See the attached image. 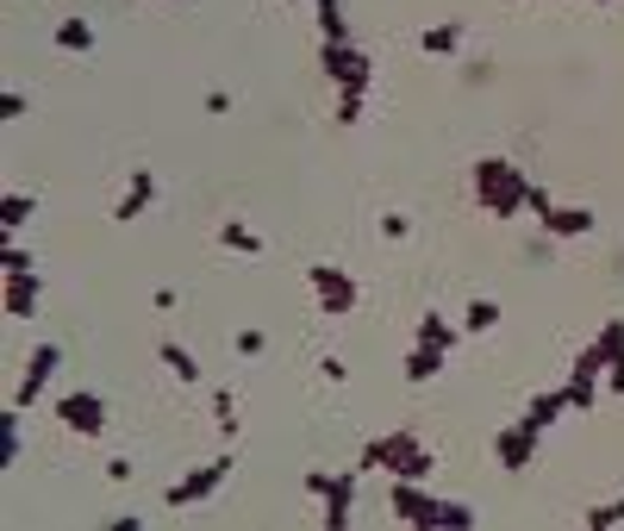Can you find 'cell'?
<instances>
[{"instance_id": "4fadbf2b", "label": "cell", "mask_w": 624, "mask_h": 531, "mask_svg": "<svg viewBox=\"0 0 624 531\" xmlns=\"http://www.w3.org/2000/svg\"><path fill=\"white\" fill-rule=\"evenodd\" d=\"M150 201H156V176H150V169H138V176L125 181V194H119V206H113V219H119V226H131L138 213H150Z\"/></svg>"}, {"instance_id": "ffe728a7", "label": "cell", "mask_w": 624, "mask_h": 531, "mask_svg": "<svg viewBox=\"0 0 624 531\" xmlns=\"http://www.w3.org/2000/svg\"><path fill=\"white\" fill-rule=\"evenodd\" d=\"M474 526H481V513L469 501H437V513H431V531H474Z\"/></svg>"}, {"instance_id": "1f68e13d", "label": "cell", "mask_w": 624, "mask_h": 531, "mask_svg": "<svg viewBox=\"0 0 624 531\" xmlns=\"http://www.w3.org/2000/svg\"><path fill=\"white\" fill-rule=\"evenodd\" d=\"M362 106H369V94H338V126H356Z\"/></svg>"}, {"instance_id": "8992f818", "label": "cell", "mask_w": 624, "mask_h": 531, "mask_svg": "<svg viewBox=\"0 0 624 531\" xmlns=\"http://www.w3.org/2000/svg\"><path fill=\"white\" fill-rule=\"evenodd\" d=\"M387 513H394L399 526H412V531H431V513H437V494H431L424 481L387 476Z\"/></svg>"}, {"instance_id": "7c38bea8", "label": "cell", "mask_w": 624, "mask_h": 531, "mask_svg": "<svg viewBox=\"0 0 624 531\" xmlns=\"http://www.w3.org/2000/svg\"><path fill=\"white\" fill-rule=\"evenodd\" d=\"M537 226H544L549 244H562V238H587L599 219H594V206H556V213H549V219H537Z\"/></svg>"}, {"instance_id": "8fae6325", "label": "cell", "mask_w": 624, "mask_h": 531, "mask_svg": "<svg viewBox=\"0 0 624 531\" xmlns=\"http://www.w3.org/2000/svg\"><path fill=\"white\" fill-rule=\"evenodd\" d=\"M356 481H362V469H344V476L331 481V494H324V513H319V526H324V531H349V519H356Z\"/></svg>"}, {"instance_id": "5b68a950", "label": "cell", "mask_w": 624, "mask_h": 531, "mask_svg": "<svg viewBox=\"0 0 624 531\" xmlns=\"http://www.w3.org/2000/svg\"><path fill=\"white\" fill-rule=\"evenodd\" d=\"M319 69H324V81H331L338 94H369V81H374V63L356 51V45H324Z\"/></svg>"}, {"instance_id": "484cf974", "label": "cell", "mask_w": 624, "mask_h": 531, "mask_svg": "<svg viewBox=\"0 0 624 531\" xmlns=\"http://www.w3.org/2000/svg\"><path fill=\"white\" fill-rule=\"evenodd\" d=\"M31 213H38V201H31V194H7V201H0V226H7V238H13Z\"/></svg>"}, {"instance_id": "9c48e42d", "label": "cell", "mask_w": 624, "mask_h": 531, "mask_svg": "<svg viewBox=\"0 0 624 531\" xmlns=\"http://www.w3.org/2000/svg\"><path fill=\"white\" fill-rule=\"evenodd\" d=\"M63 369V344H38V351H25V376H20V388L7 394L13 406H31L38 394L50 388V376Z\"/></svg>"}, {"instance_id": "44dd1931", "label": "cell", "mask_w": 624, "mask_h": 531, "mask_svg": "<svg viewBox=\"0 0 624 531\" xmlns=\"http://www.w3.org/2000/svg\"><path fill=\"white\" fill-rule=\"evenodd\" d=\"M20 419H25V406H0V469H13L20 463Z\"/></svg>"}, {"instance_id": "52a82bcc", "label": "cell", "mask_w": 624, "mask_h": 531, "mask_svg": "<svg viewBox=\"0 0 624 531\" xmlns=\"http://www.w3.org/2000/svg\"><path fill=\"white\" fill-rule=\"evenodd\" d=\"M537 444H544V431H531L524 419H512L506 431H494V463L506 476H524V469L537 463Z\"/></svg>"}, {"instance_id": "ac0fdd59", "label": "cell", "mask_w": 624, "mask_h": 531, "mask_svg": "<svg viewBox=\"0 0 624 531\" xmlns=\"http://www.w3.org/2000/svg\"><path fill=\"white\" fill-rule=\"evenodd\" d=\"M156 356H163V369H169L175 381H188V388L200 381V363H194V351H188V344H175V338H163V344H156Z\"/></svg>"}, {"instance_id": "836d02e7", "label": "cell", "mask_w": 624, "mask_h": 531, "mask_svg": "<svg viewBox=\"0 0 624 531\" xmlns=\"http://www.w3.org/2000/svg\"><path fill=\"white\" fill-rule=\"evenodd\" d=\"M331 469H306V476H300V488H306V494H313V501H324V494H331Z\"/></svg>"}, {"instance_id": "ab89813d", "label": "cell", "mask_w": 624, "mask_h": 531, "mask_svg": "<svg viewBox=\"0 0 624 531\" xmlns=\"http://www.w3.org/2000/svg\"><path fill=\"white\" fill-rule=\"evenodd\" d=\"M594 7H619V0H594Z\"/></svg>"}, {"instance_id": "3957f363", "label": "cell", "mask_w": 624, "mask_h": 531, "mask_svg": "<svg viewBox=\"0 0 624 531\" xmlns=\"http://www.w3.org/2000/svg\"><path fill=\"white\" fill-rule=\"evenodd\" d=\"M231 476H238V456H213V463L188 469V476L175 481V488H163V506H206Z\"/></svg>"}, {"instance_id": "60d3db41", "label": "cell", "mask_w": 624, "mask_h": 531, "mask_svg": "<svg viewBox=\"0 0 624 531\" xmlns=\"http://www.w3.org/2000/svg\"><path fill=\"white\" fill-rule=\"evenodd\" d=\"M288 7H306V0H288Z\"/></svg>"}, {"instance_id": "d590c367", "label": "cell", "mask_w": 624, "mask_h": 531, "mask_svg": "<svg viewBox=\"0 0 624 531\" xmlns=\"http://www.w3.org/2000/svg\"><path fill=\"white\" fill-rule=\"evenodd\" d=\"M406 231H412V219H406V213H381V238H406Z\"/></svg>"}, {"instance_id": "ba28073f", "label": "cell", "mask_w": 624, "mask_h": 531, "mask_svg": "<svg viewBox=\"0 0 624 531\" xmlns=\"http://www.w3.org/2000/svg\"><path fill=\"white\" fill-rule=\"evenodd\" d=\"M56 426L75 431V438H100V431H106V401L88 394V388H75V394L56 401Z\"/></svg>"}, {"instance_id": "74e56055", "label": "cell", "mask_w": 624, "mask_h": 531, "mask_svg": "<svg viewBox=\"0 0 624 531\" xmlns=\"http://www.w3.org/2000/svg\"><path fill=\"white\" fill-rule=\"evenodd\" d=\"M319 376H324V381H338V388H344V381H349V369H344V363H338V356H319Z\"/></svg>"}, {"instance_id": "2e32d148", "label": "cell", "mask_w": 624, "mask_h": 531, "mask_svg": "<svg viewBox=\"0 0 624 531\" xmlns=\"http://www.w3.org/2000/svg\"><path fill=\"white\" fill-rule=\"evenodd\" d=\"M562 413H569V394H562V388H556V394H531V401H524V426L531 431H549L556 426V419H562Z\"/></svg>"}, {"instance_id": "e575fe53", "label": "cell", "mask_w": 624, "mask_h": 531, "mask_svg": "<svg viewBox=\"0 0 624 531\" xmlns=\"http://www.w3.org/2000/svg\"><path fill=\"white\" fill-rule=\"evenodd\" d=\"M0 119H7V126L25 119V94H20V88H7V94H0Z\"/></svg>"}, {"instance_id": "b9f144b4", "label": "cell", "mask_w": 624, "mask_h": 531, "mask_svg": "<svg viewBox=\"0 0 624 531\" xmlns=\"http://www.w3.org/2000/svg\"><path fill=\"white\" fill-rule=\"evenodd\" d=\"M163 7H181V0H163Z\"/></svg>"}, {"instance_id": "277c9868", "label": "cell", "mask_w": 624, "mask_h": 531, "mask_svg": "<svg viewBox=\"0 0 624 531\" xmlns=\"http://www.w3.org/2000/svg\"><path fill=\"white\" fill-rule=\"evenodd\" d=\"M306 281H313V301H319V313H331V319H349V313L362 306V288H356V276H349V269H338V263H313V269H306Z\"/></svg>"}, {"instance_id": "cb8c5ba5", "label": "cell", "mask_w": 624, "mask_h": 531, "mask_svg": "<svg viewBox=\"0 0 624 531\" xmlns=\"http://www.w3.org/2000/svg\"><path fill=\"white\" fill-rule=\"evenodd\" d=\"M599 388H606V381L569 376V381H562V394H569V413H594V406H599Z\"/></svg>"}, {"instance_id": "d6a6232c", "label": "cell", "mask_w": 624, "mask_h": 531, "mask_svg": "<svg viewBox=\"0 0 624 531\" xmlns=\"http://www.w3.org/2000/svg\"><path fill=\"white\" fill-rule=\"evenodd\" d=\"M263 351H269V331H256V326L238 331V356H263Z\"/></svg>"}, {"instance_id": "9a60e30c", "label": "cell", "mask_w": 624, "mask_h": 531, "mask_svg": "<svg viewBox=\"0 0 624 531\" xmlns=\"http://www.w3.org/2000/svg\"><path fill=\"white\" fill-rule=\"evenodd\" d=\"M462 338H469V331L456 326V319H444V313H437V306H431V313H419V344H437V351H456V344H462Z\"/></svg>"}, {"instance_id": "4316f807", "label": "cell", "mask_w": 624, "mask_h": 531, "mask_svg": "<svg viewBox=\"0 0 624 531\" xmlns=\"http://www.w3.org/2000/svg\"><path fill=\"white\" fill-rule=\"evenodd\" d=\"M499 326V301H469V313H462V331H494Z\"/></svg>"}, {"instance_id": "4dcf8cb0", "label": "cell", "mask_w": 624, "mask_h": 531, "mask_svg": "<svg viewBox=\"0 0 624 531\" xmlns=\"http://www.w3.org/2000/svg\"><path fill=\"white\" fill-rule=\"evenodd\" d=\"M20 269H38V256L25 251V244H7L0 251V276H20Z\"/></svg>"}, {"instance_id": "d4e9b609", "label": "cell", "mask_w": 624, "mask_h": 531, "mask_svg": "<svg viewBox=\"0 0 624 531\" xmlns=\"http://www.w3.org/2000/svg\"><path fill=\"white\" fill-rule=\"evenodd\" d=\"M594 344H599V356H606V369L624 363V319H606V326L594 331Z\"/></svg>"}, {"instance_id": "d6986e66", "label": "cell", "mask_w": 624, "mask_h": 531, "mask_svg": "<svg viewBox=\"0 0 624 531\" xmlns=\"http://www.w3.org/2000/svg\"><path fill=\"white\" fill-rule=\"evenodd\" d=\"M419 51H424V56H456V51H462V26H456V20H444V26H424V31H419Z\"/></svg>"}, {"instance_id": "5bb4252c", "label": "cell", "mask_w": 624, "mask_h": 531, "mask_svg": "<svg viewBox=\"0 0 624 531\" xmlns=\"http://www.w3.org/2000/svg\"><path fill=\"white\" fill-rule=\"evenodd\" d=\"M50 45L63 56H88L94 51V26L81 20V13H69V20H56V31H50Z\"/></svg>"}, {"instance_id": "30bf717a", "label": "cell", "mask_w": 624, "mask_h": 531, "mask_svg": "<svg viewBox=\"0 0 624 531\" xmlns=\"http://www.w3.org/2000/svg\"><path fill=\"white\" fill-rule=\"evenodd\" d=\"M38 301H44V276H38V269H20V276L0 281V306H7V319H31Z\"/></svg>"}, {"instance_id": "83f0119b", "label": "cell", "mask_w": 624, "mask_h": 531, "mask_svg": "<svg viewBox=\"0 0 624 531\" xmlns=\"http://www.w3.org/2000/svg\"><path fill=\"white\" fill-rule=\"evenodd\" d=\"M213 426H219L225 438H238V394H225V388L213 394Z\"/></svg>"}, {"instance_id": "f546056e", "label": "cell", "mask_w": 624, "mask_h": 531, "mask_svg": "<svg viewBox=\"0 0 624 531\" xmlns=\"http://www.w3.org/2000/svg\"><path fill=\"white\" fill-rule=\"evenodd\" d=\"M524 213H531V219H549V213H556V194H549L544 181H531V188H524Z\"/></svg>"}, {"instance_id": "7a4b0ae2", "label": "cell", "mask_w": 624, "mask_h": 531, "mask_svg": "<svg viewBox=\"0 0 624 531\" xmlns=\"http://www.w3.org/2000/svg\"><path fill=\"white\" fill-rule=\"evenodd\" d=\"M474 201H481V213L487 219H519L524 213V188H531V176H524L512 156H474Z\"/></svg>"}, {"instance_id": "6da1fadb", "label": "cell", "mask_w": 624, "mask_h": 531, "mask_svg": "<svg viewBox=\"0 0 624 531\" xmlns=\"http://www.w3.org/2000/svg\"><path fill=\"white\" fill-rule=\"evenodd\" d=\"M356 469H362V476H406V481H431V469H437V451L424 444L419 431H381V438H369V444H362Z\"/></svg>"}, {"instance_id": "f35d334b", "label": "cell", "mask_w": 624, "mask_h": 531, "mask_svg": "<svg viewBox=\"0 0 624 531\" xmlns=\"http://www.w3.org/2000/svg\"><path fill=\"white\" fill-rule=\"evenodd\" d=\"M206 113H213V119H225V113H231V94H225V88H213V94H206Z\"/></svg>"}, {"instance_id": "8d00e7d4", "label": "cell", "mask_w": 624, "mask_h": 531, "mask_svg": "<svg viewBox=\"0 0 624 531\" xmlns=\"http://www.w3.org/2000/svg\"><path fill=\"white\" fill-rule=\"evenodd\" d=\"M138 469H131V456H106V481H131Z\"/></svg>"}, {"instance_id": "f1b7e54d", "label": "cell", "mask_w": 624, "mask_h": 531, "mask_svg": "<svg viewBox=\"0 0 624 531\" xmlns=\"http://www.w3.org/2000/svg\"><path fill=\"white\" fill-rule=\"evenodd\" d=\"M587 531H612V526H624V494L612 506H587V519H581Z\"/></svg>"}, {"instance_id": "7402d4cb", "label": "cell", "mask_w": 624, "mask_h": 531, "mask_svg": "<svg viewBox=\"0 0 624 531\" xmlns=\"http://www.w3.org/2000/svg\"><path fill=\"white\" fill-rule=\"evenodd\" d=\"M313 13H319V38L324 45H349V20L338 0H313Z\"/></svg>"}, {"instance_id": "e0dca14e", "label": "cell", "mask_w": 624, "mask_h": 531, "mask_svg": "<svg viewBox=\"0 0 624 531\" xmlns=\"http://www.w3.org/2000/svg\"><path fill=\"white\" fill-rule=\"evenodd\" d=\"M437 376H444V351L412 338V351H406V381H412V388H424V381H437Z\"/></svg>"}, {"instance_id": "603a6c76", "label": "cell", "mask_w": 624, "mask_h": 531, "mask_svg": "<svg viewBox=\"0 0 624 531\" xmlns=\"http://www.w3.org/2000/svg\"><path fill=\"white\" fill-rule=\"evenodd\" d=\"M219 244H225V251H238V256H263V238H256L244 219H225V226H219Z\"/></svg>"}]
</instances>
